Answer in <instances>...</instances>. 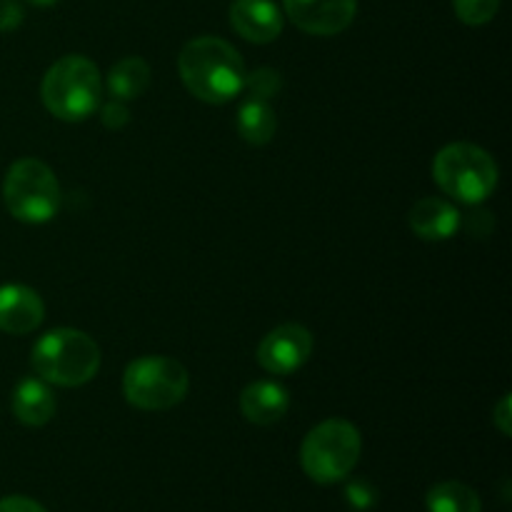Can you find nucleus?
Segmentation results:
<instances>
[{
  "instance_id": "obj_13",
  "label": "nucleus",
  "mask_w": 512,
  "mask_h": 512,
  "mask_svg": "<svg viewBox=\"0 0 512 512\" xmlns=\"http://www.w3.org/2000/svg\"><path fill=\"white\" fill-rule=\"evenodd\" d=\"M290 408V395L283 385L273 380H258L240 393V410L253 425H273L285 418Z\"/></svg>"
},
{
  "instance_id": "obj_25",
  "label": "nucleus",
  "mask_w": 512,
  "mask_h": 512,
  "mask_svg": "<svg viewBox=\"0 0 512 512\" xmlns=\"http://www.w3.org/2000/svg\"><path fill=\"white\" fill-rule=\"evenodd\" d=\"M28 3L38 5V8H48V5H55V3H58V0H28Z\"/></svg>"
},
{
  "instance_id": "obj_21",
  "label": "nucleus",
  "mask_w": 512,
  "mask_h": 512,
  "mask_svg": "<svg viewBox=\"0 0 512 512\" xmlns=\"http://www.w3.org/2000/svg\"><path fill=\"white\" fill-rule=\"evenodd\" d=\"M25 18V10L18 0H0V33H10Z\"/></svg>"
},
{
  "instance_id": "obj_8",
  "label": "nucleus",
  "mask_w": 512,
  "mask_h": 512,
  "mask_svg": "<svg viewBox=\"0 0 512 512\" xmlns=\"http://www.w3.org/2000/svg\"><path fill=\"white\" fill-rule=\"evenodd\" d=\"M313 353V335L298 323H285L270 330L258 345V363L273 375H290L308 363Z\"/></svg>"
},
{
  "instance_id": "obj_11",
  "label": "nucleus",
  "mask_w": 512,
  "mask_h": 512,
  "mask_svg": "<svg viewBox=\"0 0 512 512\" xmlns=\"http://www.w3.org/2000/svg\"><path fill=\"white\" fill-rule=\"evenodd\" d=\"M45 305L28 285L0 288V330L8 335H28L43 323Z\"/></svg>"
},
{
  "instance_id": "obj_9",
  "label": "nucleus",
  "mask_w": 512,
  "mask_h": 512,
  "mask_svg": "<svg viewBox=\"0 0 512 512\" xmlns=\"http://www.w3.org/2000/svg\"><path fill=\"white\" fill-rule=\"evenodd\" d=\"M288 18L303 33L338 35L358 13V0H283Z\"/></svg>"
},
{
  "instance_id": "obj_6",
  "label": "nucleus",
  "mask_w": 512,
  "mask_h": 512,
  "mask_svg": "<svg viewBox=\"0 0 512 512\" xmlns=\"http://www.w3.org/2000/svg\"><path fill=\"white\" fill-rule=\"evenodd\" d=\"M188 388V370L178 360L163 355H145L133 360L123 375L125 400L133 408L150 410V413L170 410L183 403Z\"/></svg>"
},
{
  "instance_id": "obj_14",
  "label": "nucleus",
  "mask_w": 512,
  "mask_h": 512,
  "mask_svg": "<svg viewBox=\"0 0 512 512\" xmlns=\"http://www.w3.org/2000/svg\"><path fill=\"white\" fill-rule=\"evenodd\" d=\"M13 415L28 428H40L55 415L53 390L38 378L20 380L13 393Z\"/></svg>"
},
{
  "instance_id": "obj_2",
  "label": "nucleus",
  "mask_w": 512,
  "mask_h": 512,
  "mask_svg": "<svg viewBox=\"0 0 512 512\" xmlns=\"http://www.w3.org/2000/svg\"><path fill=\"white\" fill-rule=\"evenodd\" d=\"M33 370L45 383L78 388L100 370V348L83 330L58 328L45 333L30 353Z\"/></svg>"
},
{
  "instance_id": "obj_12",
  "label": "nucleus",
  "mask_w": 512,
  "mask_h": 512,
  "mask_svg": "<svg viewBox=\"0 0 512 512\" xmlns=\"http://www.w3.org/2000/svg\"><path fill=\"white\" fill-rule=\"evenodd\" d=\"M463 225V215L443 198H423L410 210V228L423 240H448Z\"/></svg>"
},
{
  "instance_id": "obj_22",
  "label": "nucleus",
  "mask_w": 512,
  "mask_h": 512,
  "mask_svg": "<svg viewBox=\"0 0 512 512\" xmlns=\"http://www.w3.org/2000/svg\"><path fill=\"white\" fill-rule=\"evenodd\" d=\"M100 118H103L105 128H110V130H120L130 123V113H128V108L123 105V100H113V103L105 105L103 113H100Z\"/></svg>"
},
{
  "instance_id": "obj_1",
  "label": "nucleus",
  "mask_w": 512,
  "mask_h": 512,
  "mask_svg": "<svg viewBox=\"0 0 512 512\" xmlns=\"http://www.w3.org/2000/svg\"><path fill=\"white\" fill-rule=\"evenodd\" d=\"M180 78L185 88L195 98L205 103H228L235 95L243 93L245 83V63L238 50L223 38L203 35L195 38L180 50L178 58Z\"/></svg>"
},
{
  "instance_id": "obj_3",
  "label": "nucleus",
  "mask_w": 512,
  "mask_h": 512,
  "mask_svg": "<svg viewBox=\"0 0 512 512\" xmlns=\"http://www.w3.org/2000/svg\"><path fill=\"white\" fill-rule=\"evenodd\" d=\"M43 103L55 118L78 123L98 110L103 98V80L93 60L83 55H65L48 68L43 78Z\"/></svg>"
},
{
  "instance_id": "obj_7",
  "label": "nucleus",
  "mask_w": 512,
  "mask_h": 512,
  "mask_svg": "<svg viewBox=\"0 0 512 512\" xmlns=\"http://www.w3.org/2000/svg\"><path fill=\"white\" fill-rule=\"evenodd\" d=\"M5 208L23 223H48L60 210V185L53 170L35 158L10 165L3 185Z\"/></svg>"
},
{
  "instance_id": "obj_17",
  "label": "nucleus",
  "mask_w": 512,
  "mask_h": 512,
  "mask_svg": "<svg viewBox=\"0 0 512 512\" xmlns=\"http://www.w3.org/2000/svg\"><path fill=\"white\" fill-rule=\"evenodd\" d=\"M428 512H480L483 503H480V495L473 488L463 483H438L435 488H430L428 498H425Z\"/></svg>"
},
{
  "instance_id": "obj_4",
  "label": "nucleus",
  "mask_w": 512,
  "mask_h": 512,
  "mask_svg": "<svg viewBox=\"0 0 512 512\" xmlns=\"http://www.w3.org/2000/svg\"><path fill=\"white\" fill-rule=\"evenodd\" d=\"M433 178L450 198L478 205L493 195L498 185V165L478 145L453 143L435 155Z\"/></svg>"
},
{
  "instance_id": "obj_20",
  "label": "nucleus",
  "mask_w": 512,
  "mask_h": 512,
  "mask_svg": "<svg viewBox=\"0 0 512 512\" xmlns=\"http://www.w3.org/2000/svg\"><path fill=\"white\" fill-rule=\"evenodd\" d=\"M345 495H348L350 505H355L358 510L373 508L375 500H378V493H375V488H370L365 480H353V483L345 488Z\"/></svg>"
},
{
  "instance_id": "obj_23",
  "label": "nucleus",
  "mask_w": 512,
  "mask_h": 512,
  "mask_svg": "<svg viewBox=\"0 0 512 512\" xmlns=\"http://www.w3.org/2000/svg\"><path fill=\"white\" fill-rule=\"evenodd\" d=\"M0 512H48L40 503L25 498V495H8L0 500Z\"/></svg>"
},
{
  "instance_id": "obj_15",
  "label": "nucleus",
  "mask_w": 512,
  "mask_h": 512,
  "mask_svg": "<svg viewBox=\"0 0 512 512\" xmlns=\"http://www.w3.org/2000/svg\"><path fill=\"white\" fill-rule=\"evenodd\" d=\"M150 65L143 58H123L108 73V90L115 100H135L148 90Z\"/></svg>"
},
{
  "instance_id": "obj_16",
  "label": "nucleus",
  "mask_w": 512,
  "mask_h": 512,
  "mask_svg": "<svg viewBox=\"0 0 512 512\" xmlns=\"http://www.w3.org/2000/svg\"><path fill=\"white\" fill-rule=\"evenodd\" d=\"M278 120H275L273 108L263 100H248L238 110V133L243 135L245 143L265 145L273 140Z\"/></svg>"
},
{
  "instance_id": "obj_24",
  "label": "nucleus",
  "mask_w": 512,
  "mask_h": 512,
  "mask_svg": "<svg viewBox=\"0 0 512 512\" xmlns=\"http://www.w3.org/2000/svg\"><path fill=\"white\" fill-rule=\"evenodd\" d=\"M512 410H510V395H505L503 400L498 403V408H495L493 413V423L498 425V430L503 435H510L512 433Z\"/></svg>"
},
{
  "instance_id": "obj_10",
  "label": "nucleus",
  "mask_w": 512,
  "mask_h": 512,
  "mask_svg": "<svg viewBox=\"0 0 512 512\" xmlns=\"http://www.w3.org/2000/svg\"><path fill=\"white\" fill-rule=\"evenodd\" d=\"M230 25L250 43H273L283 33V15L273 0H235L230 5Z\"/></svg>"
},
{
  "instance_id": "obj_19",
  "label": "nucleus",
  "mask_w": 512,
  "mask_h": 512,
  "mask_svg": "<svg viewBox=\"0 0 512 512\" xmlns=\"http://www.w3.org/2000/svg\"><path fill=\"white\" fill-rule=\"evenodd\" d=\"M500 0H453V10L465 25H485L498 15Z\"/></svg>"
},
{
  "instance_id": "obj_18",
  "label": "nucleus",
  "mask_w": 512,
  "mask_h": 512,
  "mask_svg": "<svg viewBox=\"0 0 512 512\" xmlns=\"http://www.w3.org/2000/svg\"><path fill=\"white\" fill-rule=\"evenodd\" d=\"M243 90L248 93V100H263V103H268L275 95H280V90H283V78H280L278 70L260 68L255 70V73L245 75Z\"/></svg>"
},
{
  "instance_id": "obj_5",
  "label": "nucleus",
  "mask_w": 512,
  "mask_h": 512,
  "mask_svg": "<svg viewBox=\"0 0 512 512\" xmlns=\"http://www.w3.org/2000/svg\"><path fill=\"white\" fill-rule=\"evenodd\" d=\"M360 433L348 420H325L308 433L300 448L305 475L320 485L338 483L353 473L360 458Z\"/></svg>"
}]
</instances>
